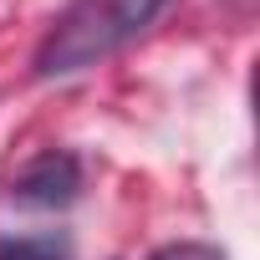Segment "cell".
I'll use <instances>...</instances> for the list:
<instances>
[{
  "label": "cell",
  "mask_w": 260,
  "mask_h": 260,
  "mask_svg": "<svg viewBox=\"0 0 260 260\" xmlns=\"http://www.w3.org/2000/svg\"><path fill=\"white\" fill-rule=\"evenodd\" d=\"M153 260H224L214 245H204V240H179V245H164Z\"/></svg>",
  "instance_id": "277c9868"
},
{
  "label": "cell",
  "mask_w": 260,
  "mask_h": 260,
  "mask_svg": "<svg viewBox=\"0 0 260 260\" xmlns=\"http://www.w3.org/2000/svg\"><path fill=\"white\" fill-rule=\"evenodd\" d=\"M77 189H82V169H77L72 153H56V148L31 158L11 184V194L21 204H36V209H61V204L77 199Z\"/></svg>",
  "instance_id": "7a4b0ae2"
},
{
  "label": "cell",
  "mask_w": 260,
  "mask_h": 260,
  "mask_svg": "<svg viewBox=\"0 0 260 260\" xmlns=\"http://www.w3.org/2000/svg\"><path fill=\"white\" fill-rule=\"evenodd\" d=\"M169 0H82L72 6L36 51V77H77L122 51Z\"/></svg>",
  "instance_id": "6da1fadb"
},
{
  "label": "cell",
  "mask_w": 260,
  "mask_h": 260,
  "mask_svg": "<svg viewBox=\"0 0 260 260\" xmlns=\"http://www.w3.org/2000/svg\"><path fill=\"white\" fill-rule=\"evenodd\" d=\"M0 260H72V245L61 235H16L0 240Z\"/></svg>",
  "instance_id": "3957f363"
}]
</instances>
